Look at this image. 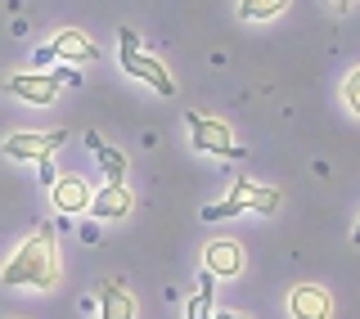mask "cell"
<instances>
[{
    "mask_svg": "<svg viewBox=\"0 0 360 319\" xmlns=\"http://www.w3.org/2000/svg\"><path fill=\"white\" fill-rule=\"evenodd\" d=\"M59 275H63L59 270V238H54L50 225H37V234L5 261L0 283H5V288H41V292H50V288H59Z\"/></svg>",
    "mask_w": 360,
    "mask_h": 319,
    "instance_id": "1",
    "label": "cell"
},
{
    "mask_svg": "<svg viewBox=\"0 0 360 319\" xmlns=\"http://www.w3.org/2000/svg\"><path fill=\"white\" fill-rule=\"evenodd\" d=\"M239 211L275 216V211H279V189L252 185V180H234L230 198H225V202H212V207H202V221H230V216H239Z\"/></svg>",
    "mask_w": 360,
    "mask_h": 319,
    "instance_id": "2",
    "label": "cell"
},
{
    "mask_svg": "<svg viewBox=\"0 0 360 319\" xmlns=\"http://www.w3.org/2000/svg\"><path fill=\"white\" fill-rule=\"evenodd\" d=\"M117 45H122V67H127V77H135V82H149L158 95H176V77L162 67V59H153V54L140 50V37H135L131 27L117 32Z\"/></svg>",
    "mask_w": 360,
    "mask_h": 319,
    "instance_id": "3",
    "label": "cell"
},
{
    "mask_svg": "<svg viewBox=\"0 0 360 319\" xmlns=\"http://www.w3.org/2000/svg\"><path fill=\"white\" fill-rule=\"evenodd\" d=\"M185 126H189V140H194L198 153H217V157H243L239 140L230 135L221 117H202V112H185Z\"/></svg>",
    "mask_w": 360,
    "mask_h": 319,
    "instance_id": "4",
    "label": "cell"
},
{
    "mask_svg": "<svg viewBox=\"0 0 360 319\" xmlns=\"http://www.w3.org/2000/svg\"><path fill=\"white\" fill-rule=\"evenodd\" d=\"M68 131H22V135H9L5 140V157H14V162H41V157H54L63 149Z\"/></svg>",
    "mask_w": 360,
    "mask_h": 319,
    "instance_id": "5",
    "label": "cell"
},
{
    "mask_svg": "<svg viewBox=\"0 0 360 319\" xmlns=\"http://www.w3.org/2000/svg\"><path fill=\"white\" fill-rule=\"evenodd\" d=\"M59 72H18V77H9L5 82V90L9 95H18L22 104H37V108H45V104H54L59 99Z\"/></svg>",
    "mask_w": 360,
    "mask_h": 319,
    "instance_id": "6",
    "label": "cell"
},
{
    "mask_svg": "<svg viewBox=\"0 0 360 319\" xmlns=\"http://www.w3.org/2000/svg\"><path fill=\"white\" fill-rule=\"evenodd\" d=\"M288 315L292 319H329L333 301H329V292L315 288V283H297V288L288 292Z\"/></svg>",
    "mask_w": 360,
    "mask_h": 319,
    "instance_id": "7",
    "label": "cell"
},
{
    "mask_svg": "<svg viewBox=\"0 0 360 319\" xmlns=\"http://www.w3.org/2000/svg\"><path fill=\"white\" fill-rule=\"evenodd\" d=\"M95 311H99V319H135L131 288H122L117 279H104V283H99V292H95Z\"/></svg>",
    "mask_w": 360,
    "mask_h": 319,
    "instance_id": "8",
    "label": "cell"
},
{
    "mask_svg": "<svg viewBox=\"0 0 360 319\" xmlns=\"http://www.w3.org/2000/svg\"><path fill=\"white\" fill-rule=\"evenodd\" d=\"M202 270H212V275H221V279H234L243 270L239 243H230V238H212V243L202 247Z\"/></svg>",
    "mask_w": 360,
    "mask_h": 319,
    "instance_id": "9",
    "label": "cell"
},
{
    "mask_svg": "<svg viewBox=\"0 0 360 319\" xmlns=\"http://www.w3.org/2000/svg\"><path fill=\"white\" fill-rule=\"evenodd\" d=\"M50 54H54L59 63H90L99 50H95V41H90L82 27H63L59 37L50 41Z\"/></svg>",
    "mask_w": 360,
    "mask_h": 319,
    "instance_id": "10",
    "label": "cell"
},
{
    "mask_svg": "<svg viewBox=\"0 0 360 319\" xmlns=\"http://www.w3.org/2000/svg\"><path fill=\"white\" fill-rule=\"evenodd\" d=\"M95 221H122L131 211V189L127 185H104L90 193V207H86Z\"/></svg>",
    "mask_w": 360,
    "mask_h": 319,
    "instance_id": "11",
    "label": "cell"
},
{
    "mask_svg": "<svg viewBox=\"0 0 360 319\" xmlns=\"http://www.w3.org/2000/svg\"><path fill=\"white\" fill-rule=\"evenodd\" d=\"M50 198H54V207L68 211V216H77V211H86L90 207V185L82 176H59L50 185Z\"/></svg>",
    "mask_w": 360,
    "mask_h": 319,
    "instance_id": "12",
    "label": "cell"
},
{
    "mask_svg": "<svg viewBox=\"0 0 360 319\" xmlns=\"http://www.w3.org/2000/svg\"><path fill=\"white\" fill-rule=\"evenodd\" d=\"M86 144L95 149V157H99V167H104V176H108V185H127V157H122L117 149H108L104 140H99L95 131L86 135Z\"/></svg>",
    "mask_w": 360,
    "mask_h": 319,
    "instance_id": "13",
    "label": "cell"
},
{
    "mask_svg": "<svg viewBox=\"0 0 360 319\" xmlns=\"http://www.w3.org/2000/svg\"><path fill=\"white\" fill-rule=\"evenodd\" d=\"M284 9H288V0H239V18H252V22L275 18V14H284Z\"/></svg>",
    "mask_w": 360,
    "mask_h": 319,
    "instance_id": "14",
    "label": "cell"
},
{
    "mask_svg": "<svg viewBox=\"0 0 360 319\" xmlns=\"http://www.w3.org/2000/svg\"><path fill=\"white\" fill-rule=\"evenodd\" d=\"M217 311H212V292H198V297H189L185 306V319H212Z\"/></svg>",
    "mask_w": 360,
    "mask_h": 319,
    "instance_id": "15",
    "label": "cell"
},
{
    "mask_svg": "<svg viewBox=\"0 0 360 319\" xmlns=\"http://www.w3.org/2000/svg\"><path fill=\"white\" fill-rule=\"evenodd\" d=\"M342 95H347V108L360 112V67H352L347 72V82H342Z\"/></svg>",
    "mask_w": 360,
    "mask_h": 319,
    "instance_id": "16",
    "label": "cell"
},
{
    "mask_svg": "<svg viewBox=\"0 0 360 319\" xmlns=\"http://www.w3.org/2000/svg\"><path fill=\"white\" fill-rule=\"evenodd\" d=\"M41 180H45V185H54V180H59V176H54V157H41Z\"/></svg>",
    "mask_w": 360,
    "mask_h": 319,
    "instance_id": "17",
    "label": "cell"
},
{
    "mask_svg": "<svg viewBox=\"0 0 360 319\" xmlns=\"http://www.w3.org/2000/svg\"><path fill=\"white\" fill-rule=\"evenodd\" d=\"M82 238H86V243H99V225H95V221L82 225Z\"/></svg>",
    "mask_w": 360,
    "mask_h": 319,
    "instance_id": "18",
    "label": "cell"
},
{
    "mask_svg": "<svg viewBox=\"0 0 360 319\" xmlns=\"http://www.w3.org/2000/svg\"><path fill=\"white\" fill-rule=\"evenodd\" d=\"M329 5L338 9V14H342V9H352V5H356V0H329Z\"/></svg>",
    "mask_w": 360,
    "mask_h": 319,
    "instance_id": "19",
    "label": "cell"
},
{
    "mask_svg": "<svg viewBox=\"0 0 360 319\" xmlns=\"http://www.w3.org/2000/svg\"><path fill=\"white\" fill-rule=\"evenodd\" d=\"M212 319H248V315H239V311H221V315H212Z\"/></svg>",
    "mask_w": 360,
    "mask_h": 319,
    "instance_id": "20",
    "label": "cell"
},
{
    "mask_svg": "<svg viewBox=\"0 0 360 319\" xmlns=\"http://www.w3.org/2000/svg\"><path fill=\"white\" fill-rule=\"evenodd\" d=\"M352 238H356V243H360V225H356V234H352Z\"/></svg>",
    "mask_w": 360,
    "mask_h": 319,
    "instance_id": "21",
    "label": "cell"
}]
</instances>
